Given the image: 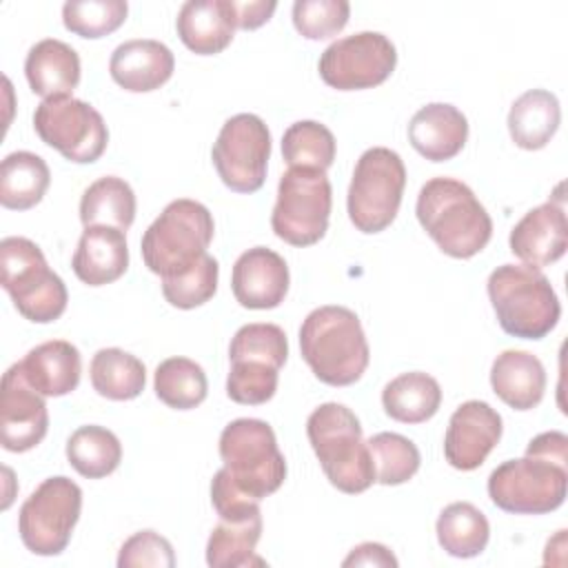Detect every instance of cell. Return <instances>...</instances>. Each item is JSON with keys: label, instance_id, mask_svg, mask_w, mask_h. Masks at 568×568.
<instances>
[{"label": "cell", "instance_id": "cell-1", "mask_svg": "<svg viewBox=\"0 0 568 568\" xmlns=\"http://www.w3.org/2000/svg\"><path fill=\"white\" fill-rule=\"evenodd\" d=\"M422 229L442 253L455 260L477 255L493 235V220L473 189L455 178H433L417 195L415 204Z\"/></svg>", "mask_w": 568, "mask_h": 568}, {"label": "cell", "instance_id": "cell-2", "mask_svg": "<svg viewBox=\"0 0 568 568\" xmlns=\"http://www.w3.org/2000/svg\"><path fill=\"white\" fill-rule=\"evenodd\" d=\"M300 351L313 375L328 386L355 384L371 362L359 317L335 304L306 315L300 326Z\"/></svg>", "mask_w": 568, "mask_h": 568}, {"label": "cell", "instance_id": "cell-3", "mask_svg": "<svg viewBox=\"0 0 568 568\" xmlns=\"http://www.w3.org/2000/svg\"><path fill=\"white\" fill-rule=\"evenodd\" d=\"M306 435L328 481L357 495L373 486L375 468L355 413L337 402L320 404L306 419Z\"/></svg>", "mask_w": 568, "mask_h": 568}, {"label": "cell", "instance_id": "cell-4", "mask_svg": "<svg viewBox=\"0 0 568 568\" xmlns=\"http://www.w3.org/2000/svg\"><path fill=\"white\" fill-rule=\"evenodd\" d=\"M486 291L501 331L513 337L541 339L559 322V297L535 266L501 264L488 275Z\"/></svg>", "mask_w": 568, "mask_h": 568}, {"label": "cell", "instance_id": "cell-5", "mask_svg": "<svg viewBox=\"0 0 568 568\" xmlns=\"http://www.w3.org/2000/svg\"><path fill=\"white\" fill-rule=\"evenodd\" d=\"M213 231V215L202 202L189 197L169 202L142 235L144 266L162 280L186 273L206 255Z\"/></svg>", "mask_w": 568, "mask_h": 568}, {"label": "cell", "instance_id": "cell-6", "mask_svg": "<svg viewBox=\"0 0 568 568\" xmlns=\"http://www.w3.org/2000/svg\"><path fill=\"white\" fill-rule=\"evenodd\" d=\"M0 284L18 313L33 324L55 322L69 302L67 286L29 237L9 235L0 242Z\"/></svg>", "mask_w": 568, "mask_h": 568}, {"label": "cell", "instance_id": "cell-7", "mask_svg": "<svg viewBox=\"0 0 568 568\" xmlns=\"http://www.w3.org/2000/svg\"><path fill=\"white\" fill-rule=\"evenodd\" d=\"M220 457L235 484L255 499L273 495L286 479L284 455L264 419L240 417L226 424L220 435Z\"/></svg>", "mask_w": 568, "mask_h": 568}, {"label": "cell", "instance_id": "cell-8", "mask_svg": "<svg viewBox=\"0 0 568 568\" xmlns=\"http://www.w3.org/2000/svg\"><path fill=\"white\" fill-rule=\"evenodd\" d=\"M406 186V166L399 153L386 146L366 149L353 171L346 209L362 233H379L397 217Z\"/></svg>", "mask_w": 568, "mask_h": 568}, {"label": "cell", "instance_id": "cell-9", "mask_svg": "<svg viewBox=\"0 0 568 568\" xmlns=\"http://www.w3.org/2000/svg\"><path fill=\"white\" fill-rule=\"evenodd\" d=\"M333 189L326 171L291 166L277 184L271 213L273 233L291 246H311L328 229Z\"/></svg>", "mask_w": 568, "mask_h": 568}, {"label": "cell", "instance_id": "cell-10", "mask_svg": "<svg viewBox=\"0 0 568 568\" xmlns=\"http://www.w3.org/2000/svg\"><path fill=\"white\" fill-rule=\"evenodd\" d=\"M568 466L537 455L499 464L488 477V497L504 513L546 515L566 499Z\"/></svg>", "mask_w": 568, "mask_h": 568}, {"label": "cell", "instance_id": "cell-11", "mask_svg": "<svg viewBox=\"0 0 568 568\" xmlns=\"http://www.w3.org/2000/svg\"><path fill=\"white\" fill-rule=\"evenodd\" d=\"M82 510V488L64 477H47L22 504L18 532L27 550L42 557L60 555L73 535Z\"/></svg>", "mask_w": 568, "mask_h": 568}, {"label": "cell", "instance_id": "cell-12", "mask_svg": "<svg viewBox=\"0 0 568 568\" xmlns=\"http://www.w3.org/2000/svg\"><path fill=\"white\" fill-rule=\"evenodd\" d=\"M38 138L75 164L95 162L109 142V129L98 109L73 95L47 98L36 106Z\"/></svg>", "mask_w": 568, "mask_h": 568}, {"label": "cell", "instance_id": "cell-13", "mask_svg": "<svg viewBox=\"0 0 568 568\" xmlns=\"http://www.w3.org/2000/svg\"><path fill=\"white\" fill-rule=\"evenodd\" d=\"M213 166L235 193H255L266 180L271 158V133L255 113H237L229 118L213 142Z\"/></svg>", "mask_w": 568, "mask_h": 568}, {"label": "cell", "instance_id": "cell-14", "mask_svg": "<svg viewBox=\"0 0 568 568\" xmlns=\"http://www.w3.org/2000/svg\"><path fill=\"white\" fill-rule=\"evenodd\" d=\"M395 44L379 31H359L331 42L320 55V78L337 91L373 89L390 78Z\"/></svg>", "mask_w": 568, "mask_h": 568}, {"label": "cell", "instance_id": "cell-15", "mask_svg": "<svg viewBox=\"0 0 568 568\" xmlns=\"http://www.w3.org/2000/svg\"><path fill=\"white\" fill-rule=\"evenodd\" d=\"M0 444L9 453H27L36 448L49 430V413L44 395H40L24 377L20 362L7 368L0 384Z\"/></svg>", "mask_w": 568, "mask_h": 568}, {"label": "cell", "instance_id": "cell-16", "mask_svg": "<svg viewBox=\"0 0 568 568\" xmlns=\"http://www.w3.org/2000/svg\"><path fill=\"white\" fill-rule=\"evenodd\" d=\"M504 430L501 415L486 402L468 399L448 419L444 435V457L457 470L479 468L499 444Z\"/></svg>", "mask_w": 568, "mask_h": 568}, {"label": "cell", "instance_id": "cell-17", "mask_svg": "<svg viewBox=\"0 0 568 568\" xmlns=\"http://www.w3.org/2000/svg\"><path fill=\"white\" fill-rule=\"evenodd\" d=\"M291 275L284 257L266 246L244 251L231 273V288L244 308L266 311L284 302Z\"/></svg>", "mask_w": 568, "mask_h": 568}, {"label": "cell", "instance_id": "cell-18", "mask_svg": "<svg viewBox=\"0 0 568 568\" xmlns=\"http://www.w3.org/2000/svg\"><path fill=\"white\" fill-rule=\"evenodd\" d=\"M510 251L524 264L541 268L559 257L568 248V222L561 200H548L530 209L510 231Z\"/></svg>", "mask_w": 568, "mask_h": 568}, {"label": "cell", "instance_id": "cell-19", "mask_svg": "<svg viewBox=\"0 0 568 568\" xmlns=\"http://www.w3.org/2000/svg\"><path fill=\"white\" fill-rule=\"evenodd\" d=\"M175 69L171 49L160 40L135 38L118 44L109 60V73L115 84L131 93L160 89Z\"/></svg>", "mask_w": 568, "mask_h": 568}, {"label": "cell", "instance_id": "cell-20", "mask_svg": "<svg viewBox=\"0 0 568 568\" xmlns=\"http://www.w3.org/2000/svg\"><path fill=\"white\" fill-rule=\"evenodd\" d=\"M124 233L104 224L84 226L71 260L75 277L87 286H104L120 280L129 268Z\"/></svg>", "mask_w": 568, "mask_h": 568}, {"label": "cell", "instance_id": "cell-21", "mask_svg": "<svg viewBox=\"0 0 568 568\" xmlns=\"http://www.w3.org/2000/svg\"><path fill=\"white\" fill-rule=\"evenodd\" d=\"M408 140L422 158L446 162L464 149L468 140V120L457 106L433 102L410 118Z\"/></svg>", "mask_w": 568, "mask_h": 568}, {"label": "cell", "instance_id": "cell-22", "mask_svg": "<svg viewBox=\"0 0 568 568\" xmlns=\"http://www.w3.org/2000/svg\"><path fill=\"white\" fill-rule=\"evenodd\" d=\"M175 29L186 49L215 55L231 44L235 33L233 0H189L178 11Z\"/></svg>", "mask_w": 568, "mask_h": 568}, {"label": "cell", "instance_id": "cell-23", "mask_svg": "<svg viewBox=\"0 0 568 568\" xmlns=\"http://www.w3.org/2000/svg\"><path fill=\"white\" fill-rule=\"evenodd\" d=\"M490 386L510 408L530 410L544 399L546 368L537 355L508 348L490 366Z\"/></svg>", "mask_w": 568, "mask_h": 568}, {"label": "cell", "instance_id": "cell-24", "mask_svg": "<svg viewBox=\"0 0 568 568\" xmlns=\"http://www.w3.org/2000/svg\"><path fill=\"white\" fill-rule=\"evenodd\" d=\"M27 382L44 397H62L78 388L82 359L80 351L67 339L42 342L20 362Z\"/></svg>", "mask_w": 568, "mask_h": 568}, {"label": "cell", "instance_id": "cell-25", "mask_svg": "<svg viewBox=\"0 0 568 568\" xmlns=\"http://www.w3.org/2000/svg\"><path fill=\"white\" fill-rule=\"evenodd\" d=\"M24 75L31 91L44 100L71 95L80 82V55L71 44L44 38L29 49Z\"/></svg>", "mask_w": 568, "mask_h": 568}, {"label": "cell", "instance_id": "cell-26", "mask_svg": "<svg viewBox=\"0 0 568 568\" xmlns=\"http://www.w3.org/2000/svg\"><path fill=\"white\" fill-rule=\"evenodd\" d=\"M561 109L555 93L546 89H530L521 93L508 111V133L519 149H544L557 133Z\"/></svg>", "mask_w": 568, "mask_h": 568}, {"label": "cell", "instance_id": "cell-27", "mask_svg": "<svg viewBox=\"0 0 568 568\" xmlns=\"http://www.w3.org/2000/svg\"><path fill=\"white\" fill-rule=\"evenodd\" d=\"M384 413L402 424L428 422L442 406V388L435 377L410 371L393 377L382 390Z\"/></svg>", "mask_w": 568, "mask_h": 568}, {"label": "cell", "instance_id": "cell-28", "mask_svg": "<svg viewBox=\"0 0 568 568\" xmlns=\"http://www.w3.org/2000/svg\"><path fill=\"white\" fill-rule=\"evenodd\" d=\"M51 171L31 151H13L0 164V204L11 211L33 209L47 193Z\"/></svg>", "mask_w": 568, "mask_h": 568}, {"label": "cell", "instance_id": "cell-29", "mask_svg": "<svg viewBox=\"0 0 568 568\" xmlns=\"http://www.w3.org/2000/svg\"><path fill=\"white\" fill-rule=\"evenodd\" d=\"M437 541L450 555L459 559L477 557L486 550L490 539V526L486 515L470 501H453L437 517Z\"/></svg>", "mask_w": 568, "mask_h": 568}, {"label": "cell", "instance_id": "cell-30", "mask_svg": "<svg viewBox=\"0 0 568 568\" xmlns=\"http://www.w3.org/2000/svg\"><path fill=\"white\" fill-rule=\"evenodd\" d=\"M80 220L84 226H115L126 231L135 220V193L131 184L115 175L98 178L80 197Z\"/></svg>", "mask_w": 568, "mask_h": 568}, {"label": "cell", "instance_id": "cell-31", "mask_svg": "<svg viewBox=\"0 0 568 568\" xmlns=\"http://www.w3.org/2000/svg\"><path fill=\"white\" fill-rule=\"evenodd\" d=\"M91 386L113 402L135 399L146 384L144 364L122 348H100L89 366Z\"/></svg>", "mask_w": 568, "mask_h": 568}, {"label": "cell", "instance_id": "cell-32", "mask_svg": "<svg viewBox=\"0 0 568 568\" xmlns=\"http://www.w3.org/2000/svg\"><path fill=\"white\" fill-rule=\"evenodd\" d=\"M67 459L87 479L111 475L122 462V444L104 426H80L67 439Z\"/></svg>", "mask_w": 568, "mask_h": 568}, {"label": "cell", "instance_id": "cell-33", "mask_svg": "<svg viewBox=\"0 0 568 568\" xmlns=\"http://www.w3.org/2000/svg\"><path fill=\"white\" fill-rule=\"evenodd\" d=\"M262 537V515L226 521L220 519L206 541V564L211 568H240L251 564H264L255 557V546Z\"/></svg>", "mask_w": 568, "mask_h": 568}, {"label": "cell", "instance_id": "cell-34", "mask_svg": "<svg viewBox=\"0 0 568 568\" xmlns=\"http://www.w3.org/2000/svg\"><path fill=\"white\" fill-rule=\"evenodd\" d=\"M153 388L162 404L175 410H191L206 399L209 382L204 368L189 357H169L158 364Z\"/></svg>", "mask_w": 568, "mask_h": 568}, {"label": "cell", "instance_id": "cell-35", "mask_svg": "<svg viewBox=\"0 0 568 568\" xmlns=\"http://www.w3.org/2000/svg\"><path fill=\"white\" fill-rule=\"evenodd\" d=\"M282 155L288 166L326 171L335 160V135L315 120L293 122L282 135Z\"/></svg>", "mask_w": 568, "mask_h": 568}, {"label": "cell", "instance_id": "cell-36", "mask_svg": "<svg viewBox=\"0 0 568 568\" xmlns=\"http://www.w3.org/2000/svg\"><path fill=\"white\" fill-rule=\"evenodd\" d=\"M375 468V481L399 486L408 481L422 464L417 446L399 433H377L366 442Z\"/></svg>", "mask_w": 568, "mask_h": 568}, {"label": "cell", "instance_id": "cell-37", "mask_svg": "<svg viewBox=\"0 0 568 568\" xmlns=\"http://www.w3.org/2000/svg\"><path fill=\"white\" fill-rule=\"evenodd\" d=\"M129 4L124 0H69L62 4V22L67 31L80 38H104L120 29L126 20Z\"/></svg>", "mask_w": 568, "mask_h": 568}, {"label": "cell", "instance_id": "cell-38", "mask_svg": "<svg viewBox=\"0 0 568 568\" xmlns=\"http://www.w3.org/2000/svg\"><path fill=\"white\" fill-rule=\"evenodd\" d=\"M288 357L286 333L277 324L253 322L237 328L229 346L231 362H260L282 368Z\"/></svg>", "mask_w": 568, "mask_h": 568}, {"label": "cell", "instance_id": "cell-39", "mask_svg": "<svg viewBox=\"0 0 568 568\" xmlns=\"http://www.w3.org/2000/svg\"><path fill=\"white\" fill-rule=\"evenodd\" d=\"M217 277H220L217 260L206 253L186 273H182L178 277L162 280V295L171 306L189 311V308L206 304L215 295Z\"/></svg>", "mask_w": 568, "mask_h": 568}, {"label": "cell", "instance_id": "cell-40", "mask_svg": "<svg viewBox=\"0 0 568 568\" xmlns=\"http://www.w3.org/2000/svg\"><path fill=\"white\" fill-rule=\"evenodd\" d=\"M351 16L346 0H295L293 24L306 40H326L337 36Z\"/></svg>", "mask_w": 568, "mask_h": 568}, {"label": "cell", "instance_id": "cell-41", "mask_svg": "<svg viewBox=\"0 0 568 568\" xmlns=\"http://www.w3.org/2000/svg\"><path fill=\"white\" fill-rule=\"evenodd\" d=\"M280 368L260 362H231L226 377V395L235 404L260 406L266 404L277 390Z\"/></svg>", "mask_w": 568, "mask_h": 568}, {"label": "cell", "instance_id": "cell-42", "mask_svg": "<svg viewBox=\"0 0 568 568\" xmlns=\"http://www.w3.org/2000/svg\"><path fill=\"white\" fill-rule=\"evenodd\" d=\"M118 566L120 568H140V566L173 568L175 566L173 546L166 537H162L155 530H138L122 544L118 555Z\"/></svg>", "mask_w": 568, "mask_h": 568}, {"label": "cell", "instance_id": "cell-43", "mask_svg": "<svg viewBox=\"0 0 568 568\" xmlns=\"http://www.w3.org/2000/svg\"><path fill=\"white\" fill-rule=\"evenodd\" d=\"M211 504H213L217 517L226 519V521H242V519L262 515L260 499L244 493L224 466L213 475Z\"/></svg>", "mask_w": 568, "mask_h": 568}, {"label": "cell", "instance_id": "cell-44", "mask_svg": "<svg viewBox=\"0 0 568 568\" xmlns=\"http://www.w3.org/2000/svg\"><path fill=\"white\" fill-rule=\"evenodd\" d=\"M526 455H537V457L550 459L555 464L568 466V437L561 430L539 433L537 437L530 439Z\"/></svg>", "mask_w": 568, "mask_h": 568}, {"label": "cell", "instance_id": "cell-45", "mask_svg": "<svg viewBox=\"0 0 568 568\" xmlns=\"http://www.w3.org/2000/svg\"><path fill=\"white\" fill-rule=\"evenodd\" d=\"M277 9L275 0H244L237 2L233 0V11H235V27L237 29H257L264 22L271 20L273 11Z\"/></svg>", "mask_w": 568, "mask_h": 568}, {"label": "cell", "instance_id": "cell-46", "mask_svg": "<svg viewBox=\"0 0 568 568\" xmlns=\"http://www.w3.org/2000/svg\"><path fill=\"white\" fill-rule=\"evenodd\" d=\"M342 566H397V557L382 544L364 541L348 552Z\"/></svg>", "mask_w": 568, "mask_h": 568}]
</instances>
